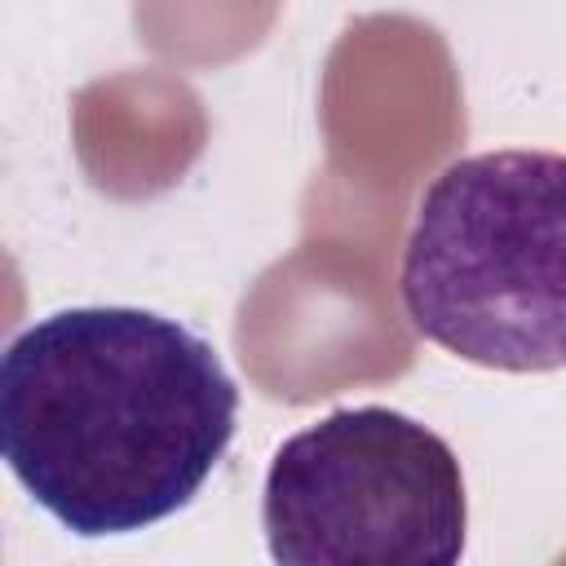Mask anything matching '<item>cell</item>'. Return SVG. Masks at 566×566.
<instances>
[{"mask_svg": "<svg viewBox=\"0 0 566 566\" xmlns=\"http://www.w3.org/2000/svg\"><path fill=\"white\" fill-rule=\"evenodd\" d=\"M221 354L155 310L75 305L0 358V451L66 531L128 535L186 509L234 438Z\"/></svg>", "mask_w": 566, "mask_h": 566, "instance_id": "1", "label": "cell"}, {"mask_svg": "<svg viewBox=\"0 0 566 566\" xmlns=\"http://www.w3.org/2000/svg\"><path fill=\"white\" fill-rule=\"evenodd\" d=\"M398 292L416 332L464 363L566 367V155L447 164L416 203Z\"/></svg>", "mask_w": 566, "mask_h": 566, "instance_id": "2", "label": "cell"}, {"mask_svg": "<svg viewBox=\"0 0 566 566\" xmlns=\"http://www.w3.org/2000/svg\"><path fill=\"white\" fill-rule=\"evenodd\" d=\"M261 531L274 566H460L464 473L429 424L340 407L274 451Z\"/></svg>", "mask_w": 566, "mask_h": 566, "instance_id": "3", "label": "cell"}]
</instances>
